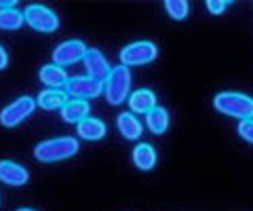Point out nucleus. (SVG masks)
<instances>
[{"instance_id": "9b49d317", "label": "nucleus", "mask_w": 253, "mask_h": 211, "mask_svg": "<svg viewBox=\"0 0 253 211\" xmlns=\"http://www.w3.org/2000/svg\"><path fill=\"white\" fill-rule=\"evenodd\" d=\"M129 110L131 114H148L152 108H156V95L152 89H137L129 95Z\"/></svg>"}, {"instance_id": "6e6552de", "label": "nucleus", "mask_w": 253, "mask_h": 211, "mask_svg": "<svg viewBox=\"0 0 253 211\" xmlns=\"http://www.w3.org/2000/svg\"><path fill=\"white\" fill-rule=\"evenodd\" d=\"M86 44L83 41H76V38H72V41H66L55 46L53 51V64L59 66V68H66V66H72L76 64V61L84 59L86 55Z\"/></svg>"}, {"instance_id": "7ed1b4c3", "label": "nucleus", "mask_w": 253, "mask_h": 211, "mask_svg": "<svg viewBox=\"0 0 253 211\" xmlns=\"http://www.w3.org/2000/svg\"><path fill=\"white\" fill-rule=\"evenodd\" d=\"M104 93L110 106H121L131 95V72L125 66L112 68V72L104 83Z\"/></svg>"}, {"instance_id": "5701e85b", "label": "nucleus", "mask_w": 253, "mask_h": 211, "mask_svg": "<svg viewBox=\"0 0 253 211\" xmlns=\"http://www.w3.org/2000/svg\"><path fill=\"white\" fill-rule=\"evenodd\" d=\"M6 66H9V53H6V49L0 44V70H4Z\"/></svg>"}, {"instance_id": "412c9836", "label": "nucleus", "mask_w": 253, "mask_h": 211, "mask_svg": "<svg viewBox=\"0 0 253 211\" xmlns=\"http://www.w3.org/2000/svg\"><path fill=\"white\" fill-rule=\"evenodd\" d=\"M239 135L245 139V142H249V144H253V119H249V121H241L239 123Z\"/></svg>"}, {"instance_id": "2eb2a0df", "label": "nucleus", "mask_w": 253, "mask_h": 211, "mask_svg": "<svg viewBox=\"0 0 253 211\" xmlns=\"http://www.w3.org/2000/svg\"><path fill=\"white\" fill-rule=\"evenodd\" d=\"M91 112L89 101L84 99H68V104L61 108V119L70 125H78L83 119H86Z\"/></svg>"}, {"instance_id": "4468645a", "label": "nucleus", "mask_w": 253, "mask_h": 211, "mask_svg": "<svg viewBox=\"0 0 253 211\" xmlns=\"http://www.w3.org/2000/svg\"><path fill=\"white\" fill-rule=\"evenodd\" d=\"M38 78H41L42 84H46V89H63L70 76L63 68L49 64V66H42V70L38 72Z\"/></svg>"}, {"instance_id": "a211bd4d", "label": "nucleus", "mask_w": 253, "mask_h": 211, "mask_svg": "<svg viewBox=\"0 0 253 211\" xmlns=\"http://www.w3.org/2000/svg\"><path fill=\"white\" fill-rule=\"evenodd\" d=\"M146 127L152 131L154 135H163L169 129V112L165 108L156 106L146 114Z\"/></svg>"}, {"instance_id": "ddd939ff", "label": "nucleus", "mask_w": 253, "mask_h": 211, "mask_svg": "<svg viewBox=\"0 0 253 211\" xmlns=\"http://www.w3.org/2000/svg\"><path fill=\"white\" fill-rule=\"evenodd\" d=\"M76 131H78V137L86 139V142H97V139L106 135V123L99 119H93V116H86V119H83L76 125Z\"/></svg>"}, {"instance_id": "20e7f679", "label": "nucleus", "mask_w": 253, "mask_h": 211, "mask_svg": "<svg viewBox=\"0 0 253 211\" xmlns=\"http://www.w3.org/2000/svg\"><path fill=\"white\" fill-rule=\"evenodd\" d=\"M34 110H36V99L30 95H21L15 101H11L9 106L2 108V112H0V125L6 129H15L23 121H28L34 114Z\"/></svg>"}, {"instance_id": "1a4fd4ad", "label": "nucleus", "mask_w": 253, "mask_h": 211, "mask_svg": "<svg viewBox=\"0 0 253 211\" xmlns=\"http://www.w3.org/2000/svg\"><path fill=\"white\" fill-rule=\"evenodd\" d=\"M83 61H84L86 76H91V78H95V81H99V83H106V78L110 76V72H112L106 55L101 51H97V49L86 51V55H84Z\"/></svg>"}, {"instance_id": "9d476101", "label": "nucleus", "mask_w": 253, "mask_h": 211, "mask_svg": "<svg viewBox=\"0 0 253 211\" xmlns=\"http://www.w3.org/2000/svg\"><path fill=\"white\" fill-rule=\"evenodd\" d=\"M30 179V171L15 161H0V182L6 186H23Z\"/></svg>"}, {"instance_id": "f03ea898", "label": "nucleus", "mask_w": 253, "mask_h": 211, "mask_svg": "<svg viewBox=\"0 0 253 211\" xmlns=\"http://www.w3.org/2000/svg\"><path fill=\"white\" fill-rule=\"evenodd\" d=\"M213 108L219 114L232 116V119H239V121L253 119V97L245 95V93L221 91L213 97Z\"/></svg>"}, {"instance_id": "4be33fe9", "label": "nucleus", "mask_w": 253, "mask_h": 211, "mask_svg": "<svg viewBox=\"0 0 253 211\" xmlns=\"http://www.w3.org/2000/svg\"><path fill=\"white\" fill-rule=\"evenodd\" d=\"M226 6H228L226 0H209V2H207V11L211 15H221L226 11Z\"/></svg>"}, {"instance_id": "423d86ee", "label": "nucleus", "mask_w": 253, "mask_h": 211, "mask_svg": "<svg viewBox=\"0 0 253 211\" xmlns=\"http://www.w3.org/2000/svg\"><path fill=\"white\" fill-rule=\"evenodd\" d=\"M158 57V46L150 41H137L126 44L121 51V66H146Z\"/></svg>"}, {"instance_id": "39448f33", "label": "nucleus", "mask_w": 253, "mask_h": 211, "mask_svg": "<svg viewBox=\"0 0 253 211\" xmlns=\"http://www.w3.org/2000/svg\"><path fill=\"white\" fill-rule=\"evenodd\" d=\"M23 19H26V23L32 30L42 34H51L59 28V15L44 4H30L23 11Z\"/></svg>"}, {"instance_id": "f257e3e1", "label": "nucleus", "mask_w": 253, "mask_h": 211, "mask_svg": "<svg viewBox=\"0 0 253 211\" xmlns=\"http://www.w3.org/2000/svg\"><path fill=\"white\" fill-rule=\"evenodd\" d=\"M81 150L76 137L63 135V137H53V139H44L34 148V156L41 163H59L66 159H72Z\"/></svg>"}, {"instance_id": "b1692460", "label": "nucleus", "mask_w": 253, "mask_h": 211, "mask_svg": "<svg viewBox=\"0 0 253 211\" xmlns=\"http://www.w3.org/2000/svg\"><path fill=\"white\" fill-rule=\"evenodd\" d=\"M17 211H36V209H28V207H19Z\"/></svg>"}, {"instance_id": "0eeeda50", "label": "nucleus", "mask_w": 253, "mask_h": 211, "mask_svg": "<svg viewBox=\"0 0 253 211\" xmlns=\"http://www.w3.org/2000/svg\"><path fill=\"white\" fill-rule=\"evenodd\" d=\"M63 89H66L68 97L89 101V99H95L104 93V83L95 81L91 76H74V78H68V83Z\"/></svg>"}, {"instance_id": "6ab92c4d", "label": "nucleus", "mask_w": 253, "mask_h": 211, "mask_svg": "<svg viewBox=\"0 0 253 211\" xmlns=\"http://www.w3.org/2000/svg\"><path fill=\"white\" fill-rule=\"evenodd\" d=\"M26 19H23V13L17 11V9H4L0 11V30H4V32H15V30H19Z\"/></svg>"}, {"instance_id": "aec40b11", "label": "nucleus", "mask_w": 253, "mask_h": 211, "mask_svg": "<svg viewBox=\"0 0 253 211\" xmlns=\"http://www.w3.org/2000/svg\"><path fill=\"white\" fill-rule=\"evenodd\" d=\"M165 11L169 13V17L171 19H186L188 17V13H190V4L186 2V0H167L165 2Z\"/></svg>"}, {"instance_id": "f8f14e48", "label": "nucleus", "mask_w": 253, "mask_h": 211, "mask_svg": "<svg viewBox=\"0 0 253 211\" xmlns=\"http://www.w3.org/2000/svg\"><path fill=\"white\" fill-rule=\"evenodd\" d=\"M116 127L118 131H121V135L125 139H139L141 133H144V125H141V121L137 119L135 114L131 112H121L116 116Z\"/></svg>"}, {"instance_id": "f3484780", "label": "nucleus", "mask_w": 253, "mask_h": 211, "mask_svg": "<svg viewBox=\"0 0 253 211\" xmlns=\"http://www.w3.org/2000/svg\"><path fill=\"white\" fill-rule=\"evenodd\" d=\"M68 93L61 89H44L41 95L36 97V106H41L42 110H61L68 104Z\"/></svg>"}, {"instance_id": "dca6fc26", "label": "nucleus", "mask_w": 253, "mask_h": 211, "mask_svg": "<svg viewBox=\"0 0 253 211\" xmlns=\"http://www.w3.org/2000/svg\"><path fill=\"white\" fill-rule=\"evenodd\" d=\"M156 161H158V154H156L152 144L144 142V144H137L135 148H133V165H135L137 169H141V171L154 169Z\"/></svg>"}]
</instances>
